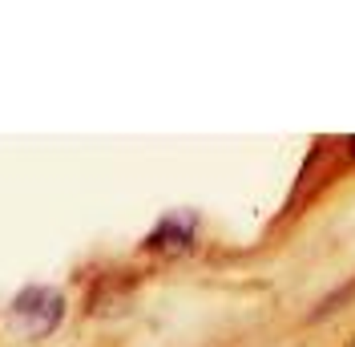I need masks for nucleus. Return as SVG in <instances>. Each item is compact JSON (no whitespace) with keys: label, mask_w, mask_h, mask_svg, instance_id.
<instances>
[{"label":"nucleus","mask_w":355,"mask_h":347,"mask_svg":"<svg viewBox=\"0 0 355 347\" xmlns=\"http://www.w3.org/2000/svg\"><path fill=\"white\" fill-rule=\"evenodd\" d=\"M61 319H65V299L53 287H24L21 295L12 299V327L24 331L28 339L53 335Z\"/></svg>","instance_id":"obj_1"}]
</instances>
